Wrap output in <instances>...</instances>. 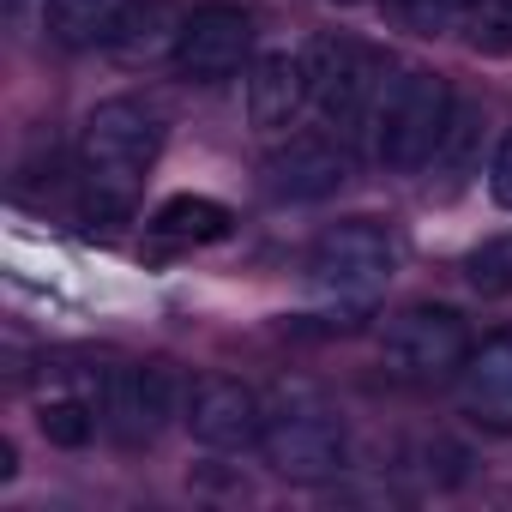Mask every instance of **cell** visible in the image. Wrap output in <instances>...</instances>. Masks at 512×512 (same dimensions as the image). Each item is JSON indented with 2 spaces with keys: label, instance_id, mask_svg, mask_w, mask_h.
<instances>
[{
  "label": "cell",
  "instance_id": "16",
  "mask_svg": "<svg viewBox=\"0 0 512 512\" xmlns=\"http://www.w3.org/2000/svg\"><path fill=\"white\" fill-rule=\"evenodd\" d=\"M458 25L476 55H512V0H470Z\"/></svg>",
  "mask_w": 512,
  "mask_h": 512
},
{
  "label": "cell",
  "instance_id": "20",
  "mask_svg": "<svg viewBox=\"0 0 512 512\" xmlns=\"http://www.w3.org/2000/svg\"><path fill=\"white\" fill-rule=\"evenodd\" d=\"M386 13H392L404 31H416V37H434V31L452 19V0H386Z\"/></svg>",
  "mask_w": 512,
  "mask_h": 512
},
{
  "label": "cell",
  "instance_id": "6",
  "mask_svg": "<svg viewBox=\"0 0 512 512\" xmlns=\"http://www.w3.org/2000/svg\"><path fill=\"white\" fill-rule=\"evenodd\" d=\"M386 368L404 374V380H446L464 368L470 356V332L452 308H404L386 320Z\"/></svg>",
  "mask_w": 512,
  "mask_h": 512
},
{
  "label": "cell",
  "instance_id": "15",
  "mask_svg": "<svg viewBox=\"0 0 512 512\" xmlns=\"http://www.w3.org/2000/svg\"><path fill=\"white\" fill-rule=\"evenodd\" d=\"M175 37H181V25L163 0H133L115 25V37H109V49L121 61H157V55H175Z\"/></svg>",
  "mask_w": 512,
  "mask_h": 512
},
{
  "label": "cell",
  "instance_id": "11",
  "mask_svg": "<svg viewBox=\"0 0 512 512\" xmlns=\"http://www.w3.org/2000/svg\"><path fill=\"white\" fill-rule=\"evenodd\" d=\"M314 103L308 55H260L247 67V121L260 133H284Z\"/></svg>",
  "mask_w": 512,
  "mask_h": 512
},
{
  "label": "cell",
  "instance_id": "5",
  "mask_svg": "<svg viewBox=\"0 0 512 512\" xmlns=\"http://www.w3.org/2000/svg\"><path fill=\"white\" fill-rule=\"evenodd\" d=\"M392 272H398V241L374 217H350L326 229L308 253V284L332 302H374Z\"/></svg>",
  "mask_w": 512,
  "mask_h": 512
},
{
  "label": "cell",
  "instance_id": "1",
  "mask_svg": "<svg viewBox=\"0 0 512 512\" xmlns=\"http://www.w3.org/2000/svg\"><path fill=\"white\" fill-rule=\"evenodd\" d=\"M163 151V115L139 97H109L85 115V133H79V169H85V223L97 229H115L127 211H133V193H139V175L157 163Z\"/></svg>",
  "mask_w": 512,
  "mask_h": 512
},
{
  "label": "cell",
  "instance_id": "19",
  "mask_svg": "<svg viewBox=\"0 0 512 512\" xmlns=\"http://www.w3.org/2000/svg\"><path fill=\"white\" fill-rule=\"evenodd\" d=\"M37 428H43L49 446H85V440L97 434V410H91L85 398H55V404H43Z\"/></svg>",
  "mask_w": 512,
  "mask_h": 512
},
{
  "label": "cell",
  "instance_id": "21",
  "mask_svg": "<svg viewBox=\"0 0 512 512\" xmlns=\"http://www.w3.org/2000/svg\"><path fill=\"white\" fill-rule=\"evenodd\" d=\"M488 193H494V205L512 211V133L500 139V151H494V163H488Z\"/></svg>",
  "mask_w": 512,
  "mask_h": 512
},
{
  "label": "cell",
  "instance_id": "10",
  "mask_svg": "<svg viewBox=\"0 0 512 512\" xmlns=\"http://www.w3.org/2000/svg\"><path fill=\"white\" fill-rule=\"evenodd\" d=\"M266 193L272 199H290V205H308V199H326V193H338L344 187V175H350V157H344V145H332V139H290V145H278L272 157H266Z\"/></svg>",
  "mask_w": 512,
  "mask_h": 512
},
{
  "label": "cell",
  "instance_id": "4",
  "mask_svg": "<svg viewBox=\"0 0 512 512\" xmlns=\"http://www.w3.org/2000/svg\"><path fill=\"white\" fill-rule=\"evenodd\" d=\"M446 121H452V91H446V79H434V73H404V79H392V91H386V103H380L374 157H380L392 175H416L422 163H434Z\"/></svg>",
  "mask_w": 512,
  "mask_h": 512
},
{
  "label": "cell",
  "instance_id": "13",
  "mask_svg": "<svg viewBox=\"0 0 512 512\" xmlns=\"http://www.w3.org/2000/svg\"><path fill=\"white\" fill-rule=\"evenodd\" d=\"M127 7H133V0H43V25L67 49H97V43L115 37Z\"/></svg>",
  "mask_w": 512,
  "mask_h": 512
},
{
  "label": "cell",
  "instance_id": "17",
  "mask_svg": "<svg viewBox=\"0 0 512 512\" xmlns=\"http://www.w3.org/2000/svg\"><path fill=\"white\" fill-rule=\"evenodd\" d=\"M464 284L476 296H512V235L482 241L470 260H464Z\"/></svg>",
  "mask_w": 512,
  "mask_h": 512
},
{
  "label": "cell",
  "instance_id": "2",
  "mask_svg": "<svg viewBox=\"0 0 512 512\" xmlns=\"http://www.w3.org/2000/svg\"><path fill=\"white\" fill-rule=\"evenodd\" d=\"M260 452L290 482H326L344 470V422L314 386H278L260 422Z\"/></svg>",
  "mask_w": 512,
  "mask_h": 512
},
{
  "label": "cell",
  "instance_id": "7",
  "mask_svg": "<svg viewBox=\"0 0 512 512\" xmlns=\"http://www.w3.org/2000/svg\"><path fill=\"white\" fill-rule=\"evenodd\" d=\"M175 404H181V380H175L163 362L109 368V374L97 380V410H103V422H109L127 446L157 440L163 422L175 416Z\"/></svg>",
  "mask_w": 512,
  "mask_h": 512
},
{
  "label": "cell",
  "instance_id": "24",
  "mask_svg": "<svg viewBox=\"0 0 512 512\" xmlns=\"http://www.w3.org/2000/svg\"><path fill=\"white\" fill-rule=\"evenodd\" d=\"M338 7H356V0H338Z\"/></svg>",
  "mask_w": 512,
  "mask_h": 512
},
{
  "label": "cell",
  "instance_id": "22",
  "mask_svg": "<svg viewBox=\"0 0 512 512\" xmlns=\"http://www.w3.org/2000/svg\"><path fill=\"white\" fill-rule=\"evenodd\" d=\"M13 476H19V452L0 440V482H13Z\"/></svg>",
  "mask_w": 512,
  "mask_h": 512
},
{
  "label": "cell",
  "instance_id": "23",
  "mask_svg": "<svg viewBox=\"0 0 512 512\" xmlns=\"http://www.w3.org/2000/svg\"><path fill=\"white\" fill-rule=\"evenodd\" d=\"M25 7V0H0V13H19Z\"/></svg>",
  "mask_w": 512,
  "mask_h": 512
},
{
  "label": "cell",
  "instance_id": "12",
  "mask_svg": "<svg viewBox=\"0 0 512 512\" xmlns=\"http://www.w3.org/2000/svg\"><path fill=\"white\" fill-rule=\"evenodd\" d=\"M458 398H464L470 422H482L494 434H512V338H488L482 350L464 356Z\"/></svg>",
  "mask_w": 512,
  "mask_h": 512
},
{
  "label": "cell",
  "instance_id": "18",
  "mask_svg": "<svg viewBox=\"0 0 512 512\" xmlns=\"http://www.w3.org/2000/svg\"><path fill=\"white\" fill-rule=\"evenodd\" d=\"M476 151H482V115L464 109V103H452V121H446V133H440L434 163H440L446 175H464V169L476 163Z\"/></svg>",
  "mask_w": 512,
  "mask_h": 512
},
{
  "label": "cell",
  "instance_id": "14",
  "mask_svg": "<svg viewBox=\"0 0 512 512\" xmlns=\"http://www.w3.org/2000/svg\"><path fill=\"white\" fill-rule=\"evenodd\" d=\"M229 205H217V199H205V193H175V199H163L157 205V217H151V235L157 241H187V247H205V241H223L229 235Z\"/></svg>",
  "mask_w": 512,
  "mask_h": 512
},
{
  "label": "cell",
  "instance_id": "8",
  "mask_svg": "<svg viewBox=\"0 0 512 512\" xmlns=\"http://www.w3.org/2000/svg\"><path fill=\"white\" fill-rule=\"evenodd\" d=\"M253 55V19L241 7H199L193 19H181V37H175V73L193 79V85H217V79H235Z\"/></svg>",
  "mask_w": 512,
  "mask_h": 512
},
{
  "label": "cell",
  "instance_id": "3",
  "mask_svg": "<svg viewBox=\"0 0 512 512\" xmlns=\"http://www.w3.org/2000/svg\"><path fill=\"white\" fill-rule=\"evenodd\" d=\"M386 73H392V61L374 55V49H362V43H332V37H320V43L308 49L314 103H320L326 127H332L344 145H350L362 127L380 121V103H386V91H392Z\"/></svg>",
  "mask_w": 512,
  "mask_h": 512
},
{
  "label": "cell",
  "instance_id": "9",
  "mask_svg": "<svg viewBox=\"0 0 512 512\" xmlns=\"http://www.w3.org/2000/svg\"><path fill=\"white\" fill-rule=\"evenodd\" d=\"M260 422H266V404L253 398L241 380H229V374L193 380V392H187V428H193L199 446H211V452H247V446H260Z\"/></svg>",
  "mask_w": 512,
  "mask_h": 512
}]
</instances>
